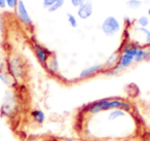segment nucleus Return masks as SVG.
<instances>
[{
  "mask_svg": "<svg viewBox=\"0 0 150 141\" xmlns=\"http://www.w3.org/2000/svg\"><path fill=\"white\" fill-rule=\"evenodd\" d=\"M69 1H70V4L72 5L74 9H78L86 0H69Z\"/></svg>",
  "mask_w": 150,
  "mask_h": 141,
  "instance_id": "23",
  "label": "nucleus"
},
{
  "mask_svg": "<svg viewBox=\"0 0 150 141\" xmlns=\"http://www.w3.org/2000/svg\"><path fill=\"white\" fill-rule=\"evenodd\" d=\"M144 51H145V57H146V61L150 59V46H144Z\"/></svg>",
  "mask_w": 150,
  "mask_h": 141,
  "instance_id": "25",
  "label": "nucleus"
},
{
  "mask_svg": "<svg viewBox=\"0 0 150 141\" xmlns=\"http://www.w3.org/2000/svg\"><path fill=\"white\" fill-rule=\"evenodd\" d=\"M136 24L138 25V27L147 28L150 24L149 17H148V16H140V17L136 20Z\"/></svg>",
  "mask_w": 150,
  "mask_h": 141,
  "instance_id": "17",
  "label": "nucleus"
},
{
  "mask_svg": "<svg viewBox=\"0 0 150 141\" xmlns=\"http://www.w3.org/2000/svg\"><path fill=\"white\" fill-rule=\"evenodd\" d=\"M56 2H57V0H42V6H43V9H45L46 11H47V9H50V6H52Z\"/></svg>",
  "mask_w": 150,
  "mask_h": 141,
  "instance_id": "21",
  "label": "nucleus"
},
{
  "mask_svg": "<svg viewBox=\"0 0 150 141\" xmlns=\"http://www.w3.org/2000/svg\"><path fill=\"white\" fill-rule=\"evenodd\" d=\"M112 109H122L127 112H131L133 106L129 101L119 98H105L88 103L83 107V112L88 114H98L101 112L110 111Z\"/></svg>",
  "mask_w": 150,
  "mask_h": 141,
  "instance_id": "2",
  "label": "nucleus"
},
{
  "mask_svg": "<svg viewBox=\"0 0 150 141\" xmlns=\"http://www.w3.org/2000/svg\"><path fill=\"white\" fill-rule=\"evenodd\" d=\"M6 71L16 81L25 79L27 75L26 62L19 55H11L6 60Z\"/></svg>",
  "mask_w": 150,
  "mask_h": 141,
  "instance_id": "3",
  "label": "nucleus"
},
{
  "mask_svg": "<svg viewBox=\"0 0 150 141\" xmlns=\"http://www.w3.org/2000/svg\"><path fill=\"white\" fill-rule=\"evenodd\" d=\"M66 18H67V22L68 24L71 26L72 28H77L78 27V18L77 16L73 15L71 13H68L66 15Z\"/></svg>",
  "mask_w": 150,
  "mask_h": 141,
  "instance_id": "18",
  "label": "nucleus"
},
{
  "mask_svg": "<svg viewBox=\"0 0 150 141\" xmlns=\"http://www.w3.org/2000/svg\"><path fill=\"white\" fill-rule=\"evenodd\" d=\"M101 31L107 37H113L121 31V23L114 16H108L101 24Z\"/></svg>",
  "mask_w": 150,
  "mask_h": 141,
  "instance_id": "5",
  "label": "nucleus"
},
{
  "mask_svg": "<svg viewBox=\"0 0 150 141\" xmlns=\"http://www.w3.org/2000/svg\"><path fill=\"white\" fill-rule=\"evenodd\" d=\"M147 16L149 17V19H150V6L147 9Z\"/></svg>",
  "mask_w": 150,
  "mask_h": 141,
  "instance_id": "30",
  "label": "nucleus"
},
{
  "mask_svg": "<svg viewBox=\"0 0 150 141\" xmlns=\"http://www.w3.org/2000/svg\"><path fill=\"white\" fill-rule=\"evenodd\" d=\"M94 14V4L91 0H86L77 9V16L78 19L82 20V21H86L88 20Z\"/></svg>",
  "mask_w": 150,
  "mask_h": 141,
  "instance_id": "8",
  "label": "nucleus"
},
{
  "mask_svg": "<svg viewBox=\"0 0 150 141\" xmlns=\"http://www.w3.org/2000/svg\"><path fill=\"white\" fill-rule=\"evenodd\" d=\"M18 2H19V0H6V9H16Z\"/></svg>",
  "mask_w": 150,
  "mask_h": 141,
  "instance_id": "22",
  "label": "nucleus"
},
{
  "mask_svg": "<svg viewBox=\"0 0 150 141\" xmlns=\"http://www.w3.org/2000/svg\"><path fill=\"white\" fill-rule=\"evenodd\" d=\"M16 16L17 19L20 21V23L24 26V27L28 28V29H33L34 24L33 20H32L31 16H30L29 11H28L27 5L24 2L23 0H19L18 5L16 7Z\"/></svg>",
  "mask_w": 150,
  "mask_h": 141,
  "instance_id": "6",
  "label": "nucleus"
},
{
  "mask_svg": "<svg viewBox=\"0 0 150 141\" xmlns=\"http://www.w3.org/2000/svg\"><path fill=\"white\" fill-rule=\"evenodd\" d=\"M6 71V61H0V72Z\"/></svg>",
  "mask_w": 150,
  "mask_h": 141,
  "instance_id": "26",
  "label": "nucleus"
},
{
  "mask_svg": "<svg viewBox=\"0 0 150 141\" xmlns=\"http://www.w3.org/2000/svg\"><path fill=\"white\" fill-rule=\"evenodd\" d=\"M57 141H78L74 138H60V139H57Z\"/></svg>",
  "mask_w": 150,
  "mask_h": 141,
  "instance_id": "29",
  "label": "nucleus"
},
{
  "mask_svg": "<svg viewBox=\"0 0 150 141\" xmlns=\"http://www.w3.org/2000/svg\"><path fill=\"white\" fill-rule=\"evenodd\" d=\"M105 69L104 64H95V65H91V66L86 67V68L82 69L79 72V79H88L91 77H94L95 75L99 74V73L103 72Z\"/></svg>",
  "mask_w": 150,
  "mask_h": 141,
  "instance_id": "9",
  "label": "nucleus"
},
{
  "mask_svg": "<svg viewBox=\"0 0 150 141\" xmlns=\"http://www.w3.org/2000/svg\"><path fill=\"white\" fill-rule=\"evenodd\" d=\"M127 112L125 111L122 109H112L108 112V115H107V120L109 122H114V120H117L119 118H122L127 115Z\"/></svg>",
  "mask_w": 150,
  "mask_h": 141,
  "instance_id": "13",
  "label": "nucleus"
},
{
  "mask_svg": "<svg viewBox=\"0 0 150 141\" xmlns=\"http://www.w3.org/2000/svg\"><path fill=\"white\" fill-rule=\"evenodd\" d=\"M6 9V0H0V9Z\"/></svg>",
  "mask_w": 150,
  "mask_h": 141,
  "instance_id": "28",
  "label": "nucleus"
},
{
  "mask_svg": "<svg viewBox=\"0 0 150 141\" xmlns=\"http://www.w3.org/2000/svg\"><path fill=\"white\" fill-rule=\"evenodd\" d=\"M30 118H32L34 122L38 126H41L45 122L46 120V115L44 113V111H42L41 109H32L30 111Z\"/></svg>",
  "mask_w": 150,
  "mask_h": 141,
  "instance_id": "11",
  "label": "nucleus"
},
{
  "mask_svg": "<svg viewBox=\"0 0 150 141\" xmlns=\"http://www.w3.org/2000/svg\"><path fill=\"white\" fill-rule=\"evenodd\" d=\"M19 108V98L13 89L5 91L3 102L0 107V114L5 118H13L16 115Z\"/></svg>",
  "mask_w": 150,
  "mask_h": 141,
  "instance_id": "4",
  "label": "nucleus"
},
{
  "mask_svg": "<svg viewBox=\"0 0 150 141\" xmlns=\"http://www.w3.org/2000/svg\"><path fill=\"white\" fill-rule=\"evenodd\" d=\"M64 3H65V0H57V2L54 3L52 6H50V9H47V11L50 14L56 13L57 11H59L60 9H62L63 5H64Z\"/></svg>",
  "mask_w": 150,
  "mask_h": 141,
  "instance_id": "19",
  "label": "nucleus"
},
{
  "mask_svg": "<svg viewBox=\"0 0 150 141\" xmlns=\"http://www.w3.org/2000/svg\"><path fill=\"white\" fill-rule=\"evenodd\" d=\"M0 81L3 83V85H7V87L15 88L18 85V83L11 76V75L7 73V71L5 72H0Z\"/></svg>",
  "mask_w": 150,
  "mask_h": 141,
  "instance_id": "14",
  "label": "nucleus"
},
{
  "mask_svg": "<svg viewBox=\"0 0 150 141\" xmlns=\"http://www.w3.org/2000/svg\"><path fill=\"white\" fill-rule=\"evenodd\" d=\"M24 141H47V140L44 139L43 137H40V136H29Z\"/></svg>",
  "mask_w": 150,
  "mask_h": 141,
  "instance_id": "24",
  "label": "nucleus"
},
{
  "mask_svg": "<svg viewBox=\"0 0 150 141\" xmlns=\"http://www.w3.org/2000/svg\"><path fill=\"white\" fill-rule=\"evenodd\" d=\"M135 32L139 37H142V42H143V46H150V30L147 28H142V27H138L135 29Z\"/></svg>",
  "mask_w": 150,
  "mask_h": 141,
  "instance_id": "12",
  "label": "nucleus"
},
{
  "mask_svg": "<svg viewBox=\"0 0 150 141\" xmlns=\"http://www.w3.org/2000/svg\"><path fill=\"white\" fill-rule=\"evenodd\" d=\"M119 59V52H114L110 57L108 58V60L104 63V70H108V69H111L117 64Z\"/></svg>",
  "mask_w": 150,
  "mask_h": 141,
  "instance_id": "15",
  "label": "nucleus"
},
{
  "mask_svg": "<svg viewBox=\"0 0 150 141\" xmlns=\"http://www.w3.org/2000/svg\"><path fill=\"white\" fill-rule=\"evenodd\" d=\"M142 4L143 2L141 0H127L125 1V6L132 11H137V9H141Z\"/></svg>",
  "mask_w": 150,
  "mask_h": 141,
  "instance_id": "16",
  "label": "nucleus"
},
{
  "mask_svg": "<svg viewBox=\"0 0 150 141\" xmlns=\"http://www.w3.org/2000/svg\"><path fill=\"white\" fill-rule=\"evenodd\" d=\"M3 27H4V21H3L2 16L0 15V33L3 31Z\"/></svg>",
  "mask_w": 150,
  "mask_h": 141,
  "instance_id": "27",
  "label": "nucleus"
},
{
  "mask_svg": "<svg viewBox=\"0 0 150 141\" xmlns=\"http://www.w3.org/2000/svg\"><path fill=\"white\" fill-rule=\"evenodd\" d=\"M44 67H45V69L50 74L54 75V76H57L59 74V72H60V64H59V60L56 55L52 54L50 56V58L47 60Z\"/></svg>",
  "mask_w": 150,
  "mask_h": 141,
  "instance_id": "10",
  "label": "nucleus"
},
{
  "mask_svg": "<svg viewBox=\"0 0 150 141\" xmlns=\"http://www.w3.org/2000/svg\"><path fill=\"white\" fill-rule=\"evenodd\" d=\"M139 44H137L136 42L132 41V40H127L125 42H123V44L121 46L119 52V59L117 64L115 65L113 68L108 69V70H104L103 73L108 75H115L119 74L122 71H125V69H127L129 67H131L133 64H135L136 56L137 53L140 48Z\"/></svg>",
  "mask_w": 150,
  "mask_h": 141,
  "instance_id": "1",
  "label": "nucleus"
},
{
  "mask_svg": "<svg viewBox=\"0 0 150 141\" xmlns=\"http://www.w3.org/2000/svg\"><path fill=\"white\" fill-rule=\"evenodd\" d=\"M134 23H135V20L132 19L131 17H125L123 18V24H125V27L127 28V30L131 29L134 27Z\"/></svg>",
  "mask_w": 150,
  "mask_h": 141,
  "instance_id": "20",
  "label": "nucleus"
},
{
  "mask_svg": "<svg viewBox=\"0 0 150 141\" xmlns=\"http://www.w3.org/2000/svg\"><path fill=\"white\" fill-rule=\"evenodd\" d=\"M32 50L35 55V58L37 59V61L41 65H45L47 60L50 58V56L52 55V52H50L48 48H46L44 46H42L41 43H39L36 40L32 41Z\"/></svg>",
  "mask_w": 150,
  "mask_h": 141,
  "instance_id": "7",
  "label": "nucleus"
}]
</instances>
